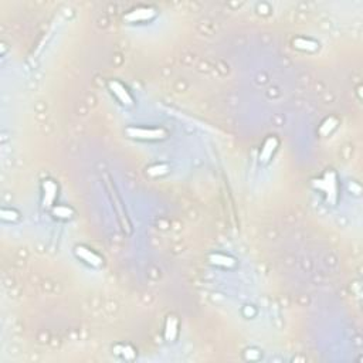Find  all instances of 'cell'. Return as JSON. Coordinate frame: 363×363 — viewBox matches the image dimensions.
<instances>
[{
	"label": "cell",
	"instance_id": "obj_11",
	"mask_svg": "<svg viewBox=\"0 0 363 363\" xmlns=\"http://www.w3.org/2000/svg\"><path fill=\"white\" fill-rule=\"evenodd\" d=\"M113 350H115L116 355L122 356L124 359H134L137 355V350L130 345H116L113 347Z\"/></svg>",
	"mask_w": 363,
	"mask_h": 363
},
{
	"label": "cell",
	"instance_id": "obj_10",
	"mask_svg": "<svg viewBox=\"0 0 363 363\" xmlns=\"http://www.w3.org/2000/svg\"><path fill=\"white\" fill-rule=\"evenodd\" d=\"M294 47L304 50V51H315V50L318 49V43L314 40H309V39L299 37L297 40H294Z\"/></svg>",
	"mask_w": 363,
	"mask_h": 363
},
{
	"label": "cell",
	"instance_id": "obj_5",
	"mask_svg": "<svg viewBox=\"0 0 363 363\" xmlns=\"http://www.w3.org/2000/svg\"><path fill=\"white\" fill-rule=\"evenodd\" d=\"M155 16V12L151 8H139L137 10H132L130 15H127L125 19L132 23H139V22H148Z\"/></svg>",
	"mask_w": 363,
	"mask_h": 363
},
{
	"label": "cell",
	"instance_id": "obj_7",
	"mask_svg": "<svg viewBox=\"0 0 363 363\" xmlns=\"http://www.w3.org/2000/svg\"><path fill=\"white\" fill-rule=\"evenodd\" d=\"M179 333V321L175 315H169L165 323V339L168 342H173Z\"/></svg>",
	"mask_w": 363,
	"mask_h": 363
},
{
	"label": "cell",
	"instance_id": "obj_9",
	"mask_svg": "<svg viewBox=\"0 0 363 363\" xmlns=\"http://www.w3.org/2000/svg\"><path fill=\"white\" fill-rule=\"evenodd\" d=\"M53 214L54 217L60 218V220H68L74 216V209L70 207V206H65V204H57V206H53Z\"/></svg>",
	"mask_w": 363,
	"mask_h": 363
},
{
	"label": "cell",
	"instance_id": "obj_3",
	"mask_svg": "<svg viewBox=\"0 0 363 363\" xmlns=\"http://www.w3.org/2000/svg\"><path fill=\"white\" fill-rule=\"evenodd\" d=\"M108 88H109L113 97L116 98L122 105H127V106H132L134 105V97L131 95L128 88L122 82L116 80H111L108 82Z\"/></svg>",
	"mask_w": 363,
	"mask_h": 363
},
{
	"label": "cell",
	"instance_id": "obj_2",
	"mask_svg": "<svg viewBox=\"0 0 363 363\" xmlns=\"http://www.w3.org/2000/svg\"><path fill=\"white\" fill-rule=\"evenodd\" d=\"M74 254H75L77 259L81 260L82 263H85V264L89 267L99 268V267H102V264H104L102 257H101L98 253L92 250V249L87 247V246H75Z\"/></svg>",
	"mask_w": 363,
	"mask_h": 363
},
{
	"label": "cell",
	"instance_id": "obj_8",
	"mask_svg": "<svg viewBox=\"0 0 363 363\" xmlns=\"http://www.w3.org/2000/svg\"><path fill=\"white\" fill-rule=\"evenodd\" d=\"M210 263L214 264V266L224 267V268H231V267L235 266V260L228 257L226 254H211Z\"/></svg>",
	"mask_w": 363,
	"mask_h": 363
},
{
	"label": "cell",
	"instance_id": "obj_6",
	"mask_svg": "<svg viewBox=\"0 0 363 363\" xmlns=\"http://www.w3.org/2000/svg\"><path fill=\"white\" fill-rule=\"evenodd\" d=\"M277 146H278V139L275 137L268 138L266 142H264L263 148H261V152H260V161L263 162V163H267V162L270 161L271 156H273V154L275 152V149H277Z\"/></svg>",
	"mask_w": 363,
	"mask_h": 363
},
{
	"label": "cell",
	"instance_id": "obj_12",
	"mask_svg": "<svg viewBox=\"0 0 363 363\" xmlns=\"http://www.w3.org/2000/svg\"><path fill=\"white\" fill-rule=\"evenodd\" d=\"M0 216H2V220L3 221H10V223H13V221H17L19 218H20V213L15 209H2L0 211Z\"/></svg>",
	"mask_w": 363,
	"mask_h": 363
},
{
	"label": "cell",
	"instance_id": "obj_1",
	"mask_svg": "<svg viewBox=\"0 0 363 363\" xmlns=\"http://www.w3.org/2000/svg\"><path fill=\"white\" fill-rule=\"evenodd\" d=\"M128 137L139 141H161L168 137L163 128H144V127H130L127 128Z\"/></svg>",
	"mask_w": 363,
	"mask_h": 363
},
{
	"label": "cell",
	"instance_id": "obj_4",
	"mask_svg": "<svg viewBox=\"0 0 363 363\" xmlns=\"http://www.w3.org/2000/svg\"><path fill=\"white\" fill-rule=\"evenodd\" d=\"M41 190H43V203H44V206L53 207L57 199V194H58V186H57L56 182L51 180V179L43 180Z\"/></svg>",
	"mask_w": 363,
	"mask_h": 363
}]
</instances>
